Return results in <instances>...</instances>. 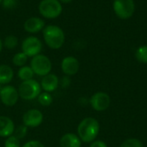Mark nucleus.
Here are the masks:
<instances>
[{
    "mask_svg": "<svg viewBox=\"0 0 147 147\" xmlns=\"http://www.w3.org/2000/svg\"><path fill=\"white\" fill-rule=\"evenodd\" d=\"M61 70L66 76H73L79 70V62L75 57L67 56L61 62Z\"/></svg>",
    "mask_w": 147,
    "mask_h": 147,
    "instance_id": "9b49d317",
    "label": "nucleus"
},
{
    "mask_svg": "<svg viewBox=\"0 0 147 147\" xmlns=\"http://www.w3.org/2000/svg\"><path fill=\"white\" fill-rule=\"evenodd\" d=\"M121 147H144L143 146V144L142 142L138 140V139H134V138H132V139H128L127 140H125L122 144Z\"/></svg>",
    "mask_w": 147,
    "mask_h": 147,
    "instance_id": "5701e85b",
    "label": "nucleus"
},
{
    "mask_svg": "<svg viewBox=\"0 0 147 147\" xmlns=\"http://www.w3.org/2000/svg\"><path fill=\"white\" fill-rule=\"evenodd\" d=\"M59 1L60 3H69V2H71V0H59Z\"/></svg>",
    "mask_w": 147,
    "mask_h": 147,
    "instance_id": "c85d7f7f",
    "label": "nucleus"
},
{
    "mask_svg": "<svg viewBox=\"0 0 147 147\" xmlns=\"http://www.w3.org/2000/svg\"><path fill=\"white\" fill-rule=\"evenodd\" d=\"M22 147H45V146L39 140H29L25 143Z\"/></svg>",
    "mask_w": 147,
    "mask_h": 147,
    "instance_id": "a878e982",
    "label": "nucleus"
},
{
    "mask_svg": "<svg viewBox=\"0 0 147 147\" xmlns=\"http://www.w3.org/2000/svg\"><path fill=\"white\" fill-rule=\"evenodd\" d=\"M59 84L62 88H68L71 84V79L69 76H65L59 80Z\"/></svg>",
    "mask_w": 147,
    "mask_h": 147,
    "instance_id": "bb28decb",
    "label": "nucleus"
},
{
    "mask_svg": "<svg viewBox=\"0 0 147 147\" xmlns=\"http://www.w3.org/2000/svg\"><path fill=\"white\" fill-rule=\"evenodd\" d=\"M2 1H3V0H0V3H2Z\"/></svg>",
    "mask_w": 147,
    "mask_h": 147,
    "instance_id": "2f4dec72",
    "label": "nucleus"
},
{
    "mask_svg": "<svg viewBox=\"0 0 147 147\" xmlns=\"http://www.w3.org/2000/svg\"><path fill=\"white\" fill-rule=\"evenodd\" d=\"M3 46L8 49H14L18 44V39L14 35H8L3 41Z\"/></svg>",
    "mask_w": 147,
    "mask_h": 147,
    "instance_id": "412c9836",
    "label": "nucleus"
},
{
    "mask_svg": "<svg viewBox=\"0 0 147 147\" xmlns=\"http://www.w3.org/2000/svg\"><path fill=\"white\" fill-rule=\"evenodd\" d=\"M19 97L26 101H31L37 98L41 93V86L34 79H30L27 81H22L18 88Z\"/></svg>",
    "mask_w": 147,
    "mask_h": 147,
    "instance_id": "7ed1b4c3",
    "label": "nucleus"
},
{
    "mask_svg": "<svg viewBox=\"0 0 147 147\" xmlns=\"http://www.w3.org/2000/svg\"><path fill=\"white\" fill-rule=\"evenodd\" d=\"M59 85V78L53 73H49L46 76H44L40 82L41 89L45 92H53L54 91Z\"/></svg>",
    "mask_w": 147,
    "mask_h": 147,
    "instance_id": "f8f14e48",
    "label": "nucleus"
},
{
    "mask_svg": "<svg viewBox=\"0 0 147 147\" xmlns=\"http://www.w3.org/2000/svg\"><path fill=\"white\" fill-rule=\"evenodd\" d=\"M27 132H28V127L24 125H21V126H18L16 128H15V131H14V135L18 138L19 140L21 139H23L26 134H27Z\"/></svg>",
    "mask_w": 147,
    "mask_h": 147,
    "instance_id": "b1692460",
    "label": "nucleus"
},
{
    "mask_svg": "<svg viewBox=\"0 0 147 147\" xmlns=\"http://www.w3.org/2000/svg\"><path fill=\"white\" fill-rule=\"evenodd\" d=\"M4 147H21L20 140L15 135H11L6 138L4 141Z\"/></svg>",
    "mask_w": 147,
    "mask_h": 147,
    "instance_id": "4be33fe9",
    "label": "nucleus"
},
{
    "mask_svg": "<svg viewBox=\"0 0 147 147\" xmlns=\"http://www.w3.org/2000/svg\"><path fill=\"white\" fill-rule=\"evenodd\" d=\"M135 57L140 63L147 64V46L140 47L135 52Z\"/></svg>",
    "mask_w": 147,
    "mask_h": 147,
    "instance_id": "aec40b11",
    "label": "nucleus"
},
{
    "mask_svg": "<svg viewBox=\"0 0 147 147\" xmlns=\"http://www.w3.org/2000/svg\"><path fill=\"white\" fill-rule=\"evenodd\" d=\"M63 8L59 0H42L39 4L40 14L47 19H54L60 16Z\"/></svg>",
    "mask_w": 147,
    "mask_h": 147,
    "instance_id": "20e7f679",
    "label": "nucleus"
},
{
    "mask_svg": "<svg viewBox=\"0 0 147 147\" xmlns=\"http://www.w3.org/2000/svg\"><path fill=\"white\" fill-rule=\"evenodd\" d=\"M100 131L99 122L92 117L84 118L78 127V135L82 142L91 143L96 140Z\"/></svg>",
    "mask_w": 147,
    "mask_h": 147,
    "instance_id": "f257e3e1",
    "label": "nucleus"
},
{
    "mask_svg": "<svg viewBox=\"0 0 147 147\" xmlns=\"http://www.w3.org/2000/svg\"><path fill=\"white\" fill-rule=\"evenodd\" d=\"M30 67L32 68L34 74L44 77L50 73L52 70V62L48 57L40 53L32 58Z\"/></svg>",
    "mask_w": 147,
    "mask_h": 147,
    "instance_id": "39448f33",
    "label": "nucleus"
},
{
    "mask_svg": "<svg viewBox=\"0 0 147 147\" xmlns=\"http://www.w3.org/2000/svg\"><path fill=\"white\" fill-rule=\"evenodd\" d=\"M90 104L96 111H104L110 105V97L107 93L96 92L90 97Z\"/></svg>",
    "mask_w": 147,
    "mask_h": 147,
    "instance_id": "9d476101",
    "label": "nucleus"
},
{
    "mask_svg": "<svg viewBox=\"0 0 147 147\" xmlns=\"http://www.w3.org/2000/svg\"><path fill=\"white\" fill-rule=\"evenodd\" d=\"M34 75V73L32 68L30 66H26V65L22 66L17 72V76L22 81H27V80L33 79Z\"/></svg>",
    "mask_w": 147,
    "mask_h": 147,
    "instance_id": "f3484780",
    "label": "nucleus"
},
{
    "mask_svg": "<svg viewBox=\"0 0 147 147\" xmlns=\"http://www.w3.org/2000/svg\"><path fill=\"white\" fill-rule=\"evenodd\" d=\"M45 28L44 21L40 17H30L27 19L24 22V29L26 32L30 34H34L41 31Z\"/></svg>",
    "mask_w": 147,
    "mask_h": 147,
    "instance_id": "ddd939ff",
    "label": "nucleus"
},
{
    "mask_svg": "<svg viewBox=\"0 0 147 147\" xmlns=\"http://www.w3.org/2000/svg\"><path fill=\"white\" fill-rule=\"evenodd\" d=\"M22 122L27 127H37L43 122V115L39 109H29L24 113L22 116Z\"/></svg>",
    "mask_w": 147,
    "mask_h": 147,
    "instance_id": "1a4fd4ad",
    "label": "nucleus"
},
{
    "mask_svg": "<svg viewBox=\"0 0 147 147\" xmlns=\"http://www.w3.org/2000/svg\"><path fill=\"white\" fill-rule=\"evenodd\" d=\"M0 99L5 106L12 107L17 102L19 99L18 90L12 85H5L2 87L0 92Z\"/></svg>",
    "mask_w": 147,
    "mask_h": 147,
    "instance_id": "6e6552de",
    "label": "nucleus"
},
{
    "mask_svg": "<svg viewBox=\"0 0 147 147\" xmlns=\"http://www.w3.org/2000/svg\"><path fill=\"white\" fill-rule=\"evenodd\" d=\"M2 84H0V92H1V90H2V86H1Z\"/></svg>",
    "mask_w": 147,
    "mask_h": 147,
    "instance_id": "7c9ffc66",
    "label": "nucleus"
},
{
    "mask_svg": "<svg viewBox=\"0 0 147 147\" xmlns=\"http://www.w3.org/2000/svg\"><path fill=\"white\" fill-rule=\"evenodd\" d=\"M37 98L39 103L43 107H48L53 103V96L48 92H41Z\"/></svg>",
    "mask_w": 147,
    "mask_h": 147,
    "instance_id": "a211bd4d",
    "label": "nucleus"
},
{
    "mask_svg": "<svg viewBox=\"0 0 147 147\" xmlns=\"http://www.w3.org/2000/svg\"><path fill=\"white\" fill-rule=\"evenodd\" d=\"M28 56L21 52V53H17L14 55L13 59H12V63L16 65V66H24V65L27 63V60H28Z\"/></svg>",
    "mask_w": 147,
    "mask_h": 147,
    "instance_id": "6ab92c4d",
    "label": "nucleus"
},
{
    "mask_svg": "<svg viewBox=\"0 0 147 147\" xmlns=\"http://www.w3.org/2000/svg\"><path fill=\"white\" fill-rule=\"evenodd\" d=\"M113 9L119 18L126 20L133 16L135 11V3L134 0H114Z\"/></svg>",
    "mask_w": 147,
    "mask_h": 147,
    "instance_id": "423d86ee",
    "label": "nucleus"
},
{
    "mask_svg": "<svg viewBox=\"0 0 147 147\" xmlns=\"http://www.w3.org/2000/svg\"><path fill=\"white\" fill-rule=\"evenodd\" d=\"M13 78V69L8 65H0V84H8Z\"/></svg>",
    "mask_w": 147,
    "mask_h": 147,
    "instance_id": "dca6fc26",
    "label": "nucleus"
},
{
    "mask_svg": "<svg viewBox=\"0 0 147 147\" xmlns=\"http://www.w3.org/2000/svg\"><path fill=\"white\" fill-rule=\"evenodd\" d=\"M2 4L5 9H13L17 5V0H3Z\"/></svg>",
    "mask_w": 147,
    "mask_h": 147,
    "instance_id": "393cba45",
    "label": "nucleus"
},
{
    "mask_svg": "<svg viewBox=\"0 0 147 147\" xmlns=\"http://www.w3.org/2000/svg\"><path fill=\"white\" fill-rule=\"evenodd\" d=\"M3 42H2V40H1V39H0V53H1V51H2V49H3Z\"/></svg>",
    "mask_w": 147,
    "mask_h": 147,
    "instance_id": "c756f323",
    "label": "nucleus"
},
{
    "mask_svg": "<svg viewBox=\"0 0 147 147\" xmlns=\"http://www.w3.org/2000/svg\"><path fill=\"white\" fill-rule=\"evenodd\" d=\"M43 38L51 49H59L65 42V34L61 28L56 25H48L43 29Z\"/></svg>",
    "mask_w": 147,
    "mask_h": 147,
    "instance_id": "f03ea898",
    "label": "nucleus"
},
{
    "mask_svg": "<svg viewBox=\"0 0 147 147\" xmlns=\"http://www.w3.org/2000/svg\"><path fill=\"white\" fill-rule=\"evenodd\" d=\"M42 43L35 36H28L22 43V50L28 57H34L41 52Z\"/></svg>",
    "mask_w": 147,
    "mask_h": 147,
    "instance_id": "0eeeda50",
    "label": "nucleus"
},
{
    "mask_svg": "<svg viewBox=\"0 0 147 147\" xmlns=\"http://www.w3.org/2000/svg\"><path fill=\"white\" fill-rule=\"evenodd\" d=\"M15 128V124L9 117L0 116V137L8 138L13 135Z\"/></svg>",
    "mask_w": 147,
    "mask_h": 147,
    "instance_id": "4468645a",
    "label": "nucleus"
},
{
    "mask_svg": "<svg viewBox=\"0 0 147 147\" xmlns=\"http://www.w3.org/2000/svg\"><path fill=\"white\" fill-rule=\"evenodd\" d=\"M90 147H108L107 144L102 140H94L91 142Z\"/></svg>",
    "mask_w": 147,
    "mask_h": 147,
    "instance_id": "cd10ccee",
    "label": "nucleus"
},
{
    "mask_svg": "<svg viewBox=\"0 0 147 147\" xmlns=\"http://www.w3.org/2000/svg\"><path fill=\"white\" fill-rule=\"evenodd\" d=\"M60 147H81L82 141L78 135L72 133L64 134L59 140Z\"/></svg>",
    "mask_w": 147,
    "mask_h": 147,
    "instance_id": "2eb2a0df",
    "label": "nucleus"
}]
</instances>
